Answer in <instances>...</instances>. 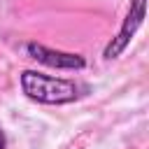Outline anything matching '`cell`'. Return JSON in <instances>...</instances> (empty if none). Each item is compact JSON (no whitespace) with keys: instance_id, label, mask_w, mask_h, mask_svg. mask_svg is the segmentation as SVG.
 I'll return each mask as SVG.
<instances>
[{"instance_id":"cell-4","label":"cell","mask_w":149,"mask_h":149,"mask_svg":"<svg viewBox=\"0 0 149 149\" xmlns=\"http://www.w3.org/2000/svg\"><path fill=\"white\" fill-rule=\"evenodd\" d=\"M0 149H7V137L2 133V128H0Z\"/></svg>"},{"instance_id":"cell-2","label":"cell","mask_w":149,"mask_h":149,"mask_svg":"<svg viewBox=\"0 0 149 149\" xmlns=\"http://www.w3.org/2000/svg\"><path fill=\"white\" fill-rule=\"evenodd\" d=\"M144 16H147V0H130V7L126 12V19H123L119 33L107 42V47L102 51L105 61H114L128 49V44L133 42V37L137 35V30L144 23Z\"/></svg>"},{"instance_id":"cell-3","label":"cell","mask_w":149,"mask_h":149,"mask_svg":"<svg viewBox=\"0 0 149 149\" xmlns=\"http://www.w3.org/2000/svg\"><path fill=\"white\" fill-rule=\"evenodd\" d=\"M23 51H26L28 58H33V61H37L42 65L56 68V70H84L86 68V58L81 54L58 51V49L44 47L40 42H26L23 44Z\"/></svg>"},{"instance_id":"cell-1","label":"cell","mask_w":149,"mask_h":149,"mask_svg":"<svg viewBox=\"0 0 149 149\" xmlns=\"http://www.w3.org/2000/svg\"><path fill=\"white\" fill-rule=\"evenodd\" d=\"M19 84L23 95L40 105H70L81 95V86L77 81L37 70H23L19 74Z\"/></svg>"}]
</instances>
